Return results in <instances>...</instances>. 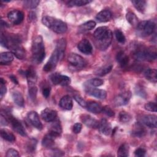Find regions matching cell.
<instances>
[{"mask_svg":"<svg viewBox=\"0 0 157 157\" xmlns=\"http://www.w3.org/2000/svg\"><path fill=\"white\" fill-rule=\"evenodd\" d=\"M94 37L96 46L101 50H106L111 44L112 34L110 29L106 26L98 28L94 32Z\"/></svg>","mask_w":157,"mask_h":157,"instance_id":"obj_1","label":"cell"},{"mask_svg":"<svg viewBox=\"0 0 157 157\" xmlns=\"http://www.w3.org/2000/svg\"><path fill=\"white\" fill-rule=\"evenodd\" d=\"M31 51L33 54L32 60L33 63L36 64L42 63L45 56V46L42 36H37L33 39Z\"/></svg>","mask_w":157,"mask_h":157,"instance_id":"obj_2","label":"cell"},{"mask_svg":"<svg viewBox=\"0 0 157 157\" xmlns=\"http://www.w3.org/2000/svg\"><path fill=\"white\" fill-rule=\"evenodd\" d=\"M42 22L45 26L57 34L64 33L67 29V26L66 23L52 17H44L42 18Z\"/></svg>","mask_w":157,"mask_h":157,"instance_id":"obj_3","label":"cell"},{"mask_svg":"<svg viewBox=\"0 0 157 157\" xmlns=\"http://www.w3.org/2000/svg\"><path fill=\"white\" fill-rule=\"evenodd\" d=\"M133 56L137 61H152L156 59V53L147 48L139 47L134 52Z\"/></svg>","mask_w":157,"mask_h":157,"instance_id":"obj_4","label":"cell"},{"mask_svg":"<svg viewBox=\"0 0 157 157\" xmlns=\"http://www.w3.org/2000/svg\"><path fill=\"white\" fill-rule=\"evenodd\" d=\"M155 29V23L151 20L142 21L138 23L137 30L141 36H147L151 34Z\"/></svg>","mask_w":157,"mask_h":157,"instance_id":"obj_5","label":"cell"},{"mask_svg":"<svg viewBox=\"0 0 157 157\" xmlns=\"http://www.w3.org/2000/svg\"><path fill=\"white\" fill-rule=\"evenodd\" d=\"M50 79L54 85L67 86L71 83V78L69 77L57 72L52 74L50 76Z\"/></svg>","mask_w":157,"mask_h":157,"instance_id":"obj_6","label":"cell"},{"mask_svg":"<svg viewBox=\"0 0 157 157\" xmlns=\"http://www.w3.org/2000/svg\"><path fill=\"white\" fill-rule=\"evenodd\" d=\"M67 61L71 66L77 68H82L86 65L85 59L80 55L76 53H71L68 56Z\"/></svg>","mask_w":157,"mask_h":157,"instance_id":"obj_7","label":"cell"},{"mask_svg":"<svg viewBox=\"0 0 157 157\" xmlns=\"http://www.w3.org/2000/svg\"><path fill=\"white\" fill-rule=\"evenodd\" d=\"M7 120L11 124L13 129L17 132H18L19 134H20L22 136H26V131L20 121H18L17 118H15V117H13V116L9 114L7 115Z\"/></svg>","mask_w":157,"mask_h":157,"instance_id":"obj_8","label":"cell"},{"mask_svg":"<svg viewBox=\"0 0 157 157\" xmlns=\"http://www.w3.org/2000/svg\"><path fill=\"white\" fill-rule=\"evenodd\" d=\"M85 90L88 94L95 97L98 99H104L107 96V93L105 90L92 88L86 83L85 85Z\"/></svg>","mask_w":157,"mask_h":157,"instance_id":"obj_9","label":"cell"},{"mask_svg":"<svg viewBox=\"0 0 157 157\" xmlns=\"http://www.w3.org/2000/svg\"><path fill=\"white\" fill-rule=\"evenodd\" d=\"M59 54L56 49L53 52L49 60L47 63L44 65L43 69L46 72H49L53 70L56 66L58 62L59 61Z\"/></svg>","mask_w":157,"mask_h":157,"instance_id":"obj_10","label":"cell"},{"mask_svg":"<svg viewBox=\"0 0 157 157\" xmlns=\"http://www.w3.org/2000/svg\"><path fill=\"white\" fill-rule=\"evenodd\" d=\"M8 19L14 25H18L22 22L24 18V13L18 10H13L7 14Z\"/></svg>","mask_w":157,"mask_h":157,"instance_id":"obj_11","label":"cell"},{"mask_svg":"<svg viewBox=\"0 0 157 157\" xmlns=\"http://www.w3.org/2000/svg\"><path fill=\"white\" fill-rule=\"evenodd\" d=\"M131 97V93L129 91H126L118 94L114 99V104L117 106H122L127 104Z\"/></svg>","mask_w":157,"mask_h":157,"instance_id":"obj_12","label":"cell"},{"mask_svg":"<svg viewBox=\"0 0 157 157\" xmlns=\"http://www.w3.org/2000/svg\"><path fill=\"white\" fill-rule=\"evenodd\" d=\"M11 52L18 59H23L26 56V52L24 48L21 45V44H13L9 45V48Z\"/></svg>","mask_w":157,"mask_h":157,"instance_id":"obj_13","label":"cell"},{"mask_svg":"<svg viewBox=\"0 0 157 157\" xmlns=\"http://www.w3.org/2000/svg\"><path fill=\"white\" fill-rule=\"evenodd\" d=\"M27 118L29 122L36 129L41 130L42 129V124L39 119V115L35 111H31L27 114Z\"/></svg>","mask_w":157,"mask_h":157,"instance_id":"obj_14","label":"cell"},{"mask_svg":"<svg viewBox=\"0 0 157 157\" xmlns=\"http://www.w3.org/2000/svg\"><path fill=\"white\" fill-rule=\"evenodd\" d=\"M57 112L56 110L50 109L45 108L41 112V117L47 122H52L56 118Z\"/></svg>","mask_w":157,"mask_h":157,"instance_id":"obj_15","label":"cell"},{"mask_svg":"<svg viewBox=\"0 0 157 157\" xmlns=\"http://www.w3.org/2000/svg\"><path fill=\"white\" fill-rule=\"evenodd\" d=\"M77 48L82 53L85 55L91 54L93 50V47L91 43L86 39H83L81 40L77 45Z\"/></svg>","mask_w":157,"mask_h":157,"instance_id":"obj_16","label":"cell"},{"mask_svg":"<svg viewBox=\"0 0 157 157\" xmlns=\"http://www.w3.org/2000/svg\"><path fill=\"white\" fill-rule=\"evenodd\" d=\"M140 121L142 124L151 128H156L157 125L156 116L155 115H145L142 117Z\"/></svg>","mask_w":157,"mask_h":157,"instance_id":"obj_17","label":"cell"},{"mask_svg":"<svg viewBox=\"0 0 157 157\" xmlns=\"http://www.w3.org/2000/svg\"><path fill=\"white\" fill-rule=\"evenodd\" d=\"M82 121L88 127L91 128H98L99 126V123L98 120L93 118L90 115L84 114L81 116Z\"/></svg>","mask_w":157,"mask_h":157,"instance_id":"obj_18","label":"cell"},{"mask_svg":"<svg viewBox=\"0 0 157 157\" xmlns=\"http://www.w3.org/2000/svg\"><path fill=\"white\" fill-rule=\"evenodd\" d=\"M100 132L104 135L109 136L112 131V127L109 122L106 119H102L99 123L98 126Z\"/></svg>","mask_w":157,"mask_h":157,"instance_id":"obj_19","label":"cell"},{"mask_svg":"<svg viewBox=\"0 0 157 157\" xmlns=\"http://www.w3.org/2000/svg\"><path fill=\"white\" fill-rule=\"evenodd\" d=\"M131 133L134 137H142L146 134V129L143 126L142 123L137 122L134 124Z\"/></svg>","mask_w":157,"mask_h":157,"instance_id":"obj_20","label":"cell"},{"mask_svg":"<svg viewBox=\"0 0 157 157\" xmlns=\"http://www.w3.org/2000/svg\"><path fill=\"white\" fill-rule=\"evenodd\" d=\"M53 123L51 124L49 132L55 135L56 137H59L62 132V128L60 121L58 119H55L52 121Z\"/></svg>","mask_w":157,"mask_h":157,"instance_id":"obj_21","label":"cell"},{"mask_svg":"<svg viewBox=\"0 0 157 157\" xmlns=\"http://www.w3.org/2000/svg\"><path fill=\"white\" fill-rule=\"evenodd\" d=\"M59 104L62 109L67 110H71L73 107V102H72V98L68 95H66L62 97L59 101Z\"/></svg>","mask_w":157,"mask_h":157,"instance_id":"obj_22","label":"cell"},{"mask_svg":"<svg viewBox=\"0 0 157 157\" xmlns=\"http://www.w3.org/2000/svg\"><path fill=\"white\" fill-rule=\"evenodd\" d=\"M112 12L109 10H102L96 16V19L99 22H107L112 18Z\"/></svg>","mask_w":157,"mask_h":157,"instance_id":"obj_23","label":"cell"},{"mask_svg":"<svg viewBox=\"0 0 157 157\" xmlns=\"http://www.w3.org/2000/svg\"><path fill=\"white\" fill-rule=\"evenodd\" d=\"M55 135L49 132L42 139V145L45 148L52 147L55 144V139L56 138Z\"/></svg>","mask_w":157,"mask_h":157,"instance_id":"obj_24","label":"cell"},{"mask_svg":"<svg viewBox=\"0 0 157 157\" xmlns=\"http://www.w3.org/2000/svg\"><path fill=\"white\" fill-rule=\"evenodd\" d=\"M25 76L27 78L28 85H35L37 81V74L33 67H29L25 72Z\"/></svg>","mask_w":157,"mask_h":157,"instance_id":"obj_25","label":"cell"},{"mask_svg":"<svg viewBox=\"0 0 157 157\" xmlns=\"http://www.w3.org/2000/svg\"><path fill=\"white\" fill-rule=\"evenodd\" d=\"M86 108H87V110L90 112L93 113H99L101 112L102 107L99 103L97 102L89 101L87 102Z\"/></svg>","mask_w":157,"mask_h":157,"instance_id":"obj_26","label":"cell"},{"mask_svg":"<svg viewBox=\"0 0 157 157\" xmlns=\"http://www.w3.org/2000/svg\"><path fill=\"white\" fill-rule=\"evenodd\" d=\"M66 47V41L65 39H61L58 40L55 49L57 50L59 54L60 60L62 59L64 57Z\"/></svg>","mask_w":157,"mask_h":157,"instance_id":"obj_27","label":"cell"},{"mask_svg":"<svg viewBox=\"0 0 157 157\" xmlns=\"http://www.w3.org/2000/svg\"><path fill=\"white\" fill-rule=\"evenodd\" d=\"M116 59L121 67L126 66L129 62L128 56L123 51H120L117 53L116 56Z\"/></svg>","mask_w":157,"mask_h":157,"instance_id":"obj_28","label":"cell"},{"mask_svg":"<svg viewBox=\"0 0 157 157\" xmlns=\"http://www.w3.org/2000/svg\"><path fill=\"white\" fill-rule=\"evenodd\" d=\"M13 59V55L12 52H2L0 56V64L5 65L10 64Z\"/></svg>","mask_w":157,"mask_h":157,"instance_id":"obj_29","label":"cell"},{"mask_svg":"<svg viewBox=\"0 0 157 157\" xmlns=\"http://www.w3.org/2000/svg\"><path fill=\"white\" fill-rule=\"evenodd\" d=\"M96 26V22L93 20H90L86 21L83 24H82L78 27V32L79 33H84L88 31H90L93 29Z\"/></svg>","mask_w":157,"mask_h":157,"instance_id":"obj_30","label":"cell"},{"mask_svg":"<svg viewBox=\"0 0 157 157\" xmlns=\"http://www.w3.org/2000/svg\"><path fill=\"white\" fill-rule=\"evenodd\" d=\"M12 98L14 102L20 107H23L25 101L21 93L18 91H14L12 93Z\"/></svg>","mask_w":157,"mask_h":157,"instance_id":"obj_31","label":"cell"},{"mask_svg":"<svg viewBox=\"0 0 157 157\" xmlns=\"http://www.w3.org/2000/svg\"><path fill=\"white\" fill-rule=\"evenodd\" d=\"M144 75L145 78L153 83H156V70L155 69H147L144 71Z\"/></svg>","mask_w":157,"mask_h":157,"instance_id":"obj_32","label":"cell"},{"mask_svg":"<svg viewBox=\"0 0 157 157\" xmlns=\"http://www.w3.org/2000/svg\"><path fill=\"white\" fill-rule=\"evenodd\" d=\"M1 136V137L9 142H13L15 140V136L9 131L5 129H1L0 131Z\"/></svg>","mask_w":157,"mask_h":157,"instance_id":"obj_33","label":"cell"},{"mask_svg":"<svg viewBox=\"0 0 157 157\" xmlns=\"http://www.w3.org/2000/svg\"><path fill=\"white\" fill-rule=\"evenodd\" d=\"M132 3L133 4L134 7L140 12H144L146 7L147 3L144 0H133L132 1Z\"/></svg>","mask_w":157,"mask_h":157,"instance_id":"obj_34","label":"cell"},{"mask_svg":"<svg viewBox=\"0 0 157 157\" xmlns=\"http://www.w3.org/2000/svg\"><path fill=\"white\" fill-rule=\"evenodd\" d=\"M129 147L127 144H123L121 145L118 149L117 155L120 157H127L129 156Z\"/></svg>","mask_w":157,"mask_h":157,"instance_id":"obj_35","label":"cell"},{"mask_svg":"<svg viewBox=\"0 0 157 157\" xmlns=\"http://www.w3.org/2000/svg\"><path fill=\"white\" fill-rule=\"evenodd\" d=\"M112 67H113V66L112 64L102 66V67L98 69L95 71V74L97 75H99V76H104V75L109 74L111 71Z\"/></svg>","mask_w":157,"mask_h":157,"instance_id":"obj_36","label":"cell"},{"mask_svg":"<svg viewBox=\"0 0 157 157\" xmlns=\"http://www.w3.org/2000/svg\"><path fill=\"white\" fill-rule=\"evenodd\" d=\"M126 18L127 21L132 26H136L138 24V18L136 15V14L131 11L127 12L126 15Z\"/></svg>","mask_w":157,"mask_h":157,"instance_id":"obj_37","label":"cell"},{"mask_svg":"<svg viewBox=\"0 0 157 157\" xmlns=\"http://www.w3.org/2000/svg\"><path fill=\"white\" fill-rule=\"evenodd\" d=\"M91 1L88 0H72L69 1L67 3L68 7H74V6H82L91 2Z\"/></svg>","mask_w":157,"mask_h":157,"instance_id":"obj_38","label":"cell"},{"mask_svg":"<svg viewBox=\"0 0 157 157\" xmlns=\"http://www.w3.org/2000/svg\"><path fill=\"white\" fill-rule=\"evenodd\" d=\"M91 86H99L104 84V81L102 79L94 78H91L87 81V83H86Z\"/></svg>","mask_w":157,"mask_h":157,"instance_id":"obj_39","label":"cell"},{"mask_svg":"<svg viewBox=\"0 0 157 157\" xmlns=\"http://www.w3.org/2000/svg\"><path fill=\"white\" fill-rule=\"evenodd\" d=\"M29 96L30 99L32 101H35L37 96V88L36 86V85H29Z\"/></svg>","mask_w":157,"mask_h":157,"instance_id":"obj_40","label":"cell"},{"mask_svg":"<svg viewBox=\"0 0 157 157\" xmlns=\"http://www.w3.org/2000/svg\"><path fill=\"white\" fill-rule=\"evenodd\" d=\"M36 145L37 140L35 139H31L26 145V148L28 153H33L36 148Z\"/></svg>","mask_w":157,"mask_h":157,"instance_id":"obj_41","label":"cell"},{"mask_svg":"<svg viewBox=\"0 0 157 157\" xmlns=\"http://www.w3.org/2000/svg\"><path fill=\"white\" fill-rule=\"evenodd\" d=\"M119 119L121 123H128L131 120V116L126 112H121L119 114Z\"/></svg>","mask_w":157,"mask_h":157,"instance_id":"obj_42","label":"cell"},{"mask_svg":"<svg viewBox=\"0 0 157 157\" xmlns=\"http://www.w3.org/2000/svg\"><path fill=\"white\" fill-rule=\"evenodd\" d=\"M40 1L38 0H28V1H25L23 4L24 6L28 9H34L36 7Z\"/></svg>","mask_w":157,"mask_h":157,"instance_id":"obj_43","label":"cell"},{"mask_svg":"<svg viewBox=\"0 0 157 157\" xmlns=\"http://www.w3.org/2000/svg\"><path fill=\"white\" fill-rule=\"evenodd\" d=\"M115 35L117 41L121 44H124L126 41V38L123 33V32L120 29H116L115 31Z\"/></svg>","mask_w":157,"mask_h":157,"instance_id":"obj_44","label":"cell"},{"mask_svg":"<svg viewBox=\"0 0 157 157\" xmlns=\"http://www.w3.org/2000/svg\"><path fill=\"white\" fill-rule=\"evenodd\" d=\"M145 109L148 111L156 112L157 110V105L155 102H148L145 104Z\"/></svg>","mask_w":157,"mask_h":157,"instance_id":"obj_45","label":"cell"},{"mask_svg":"<svg viewBox=\"0 0 157 157\" xmlns=\"http://www.w3.org/2000/svg\"><path fill=\"white\" fill-rule=\"evenodd\" d=\"M0 83H1L0 94H1V98L2 99L7 92V88H6V81L3 79V78H1Z\"/></svg>","mask_w":157,"mask_h":157,"instance_id":"obj_46","label":"cell"},{"mask_svg":"<svg viewBox=\"0 0 157 157\" xmlns=\"http://www.w3.org/2000/svg\"><path fill=\"white\" fill-rule=\"evenodd\" d=\"M74 98L80 105H81L83 107H86L87 102H86V101L82 97H81L80 95L75 94L74 96Z\"/></svg>","mask_w":157,"mask_h":157,"instance_id":"obj_47","label":"cell"},{"mask_svg":"<svg viewBox=\"0 0 157 157\" xmlns=\"http://www.w3.org/2000/svg\"><path fill=\"white\" fill-rule=\"evenodd\" d=\"M101 112H102L103 113H104L107 116L110 117H113L115 115V113H114L113 110L110 107H109L107 105L102 107Z\"/></svg>","mask_w":157,"mask_h":157,"instance_id":"obj_48","label":"cell"},{"mask_svg":"<svg viewBox=\"0 0 157 157\" xmlns=\"http://www.w3.org/2000/svg\"><path fill=\"white\" fill-rule=\"evenodd\" d=\"M135 91L137 95H139L144 98H145L147 97V93H146L145 90L141 86H137L135 89Z\"/></svg>","mask_w":157,"mask_h":157,"instance_id":"obj_49","label":"cell"},{"mask_svg":"<svg viewBox=\"0 0 157 157\" xmlns=\"http://www.w3.org/2000/svg\"><path fill=\"white\" fill-rule=\"evenodd\" d=\"M20 155L18 151L13 148L9 149L6 153L7 157H18Z\"/></svg>","mask_w":157,"mask_h":157,"instance_id":"obj_50","label":"cell"},{"mask_svg":"<svg viewBox=\"0 0 157 157\" xmlns=\"http://www.w3.org/2000/svg\"><path fill=\"white\" fill-rule=\"evenodd\" d=\"M146 153V150L144 148H138L134 151V155L136 156L142 157L144 156Z\"/></svg>","mask_w":157,"mask_h":157,"instance_id":"obj_51","label":"cell"},{"mask_svg":"<svg viewBox=\"0 0 157 157\" xmlns=\"http://www.w3.org/2000/svg\"><path fill=\"white\" fill-rule=\"evenodd\" d=\"M82 125L81 123H76L74 124L72 127V131L75 134H78L82 130Z\"/></svg>","mask_w":157,"mask_h":157,"instance_id":"obj_52","label":"cell"},{"mask_svg":"<svg viewBox=\"0 0 157 157\" xmlns=\"http://www.w3.org/2000/svg\"><path fill=\"white\" fill-rule=\"evenodd\" d=\"M50 91H51V88L49 86H44V87H42V94L43 96L45 98H47L50 93Z\"/></svg>","mask_w":157,"mask_h":157,"instance_id":"obj_53","label":"cell"},{"mask_svg":"<svg viewBox=\"0 0 157 157\" xmlns=\"http://www.w3.org/2000/svg\"><path fill=\"white\" fill-rule=\"evenodd\" d=\"M52 153H53L52 156H63L64 155V153L62 151L58 149L53 150Z\"/></svg>","mask_w":157,"mask_h":157,"instance_id":"obj_54","label":"cell"},{"mask_svg":"<svg viewBox=\"0 0 157 157\" xmlns=\"http://www.w3.org/2000/svg\"><path fill=\"white\" fill-rule=\"evenodd\" d=\"M8 120H7L2 114L1 115V125H7L8 124Z\"/></svg>","mask_w":157,"mask_h":157,"instance_id":"obj_55","label":"cell"},{"mask_svg":"<svg viewBox=\"0 0 157 157\" xmlns=\"http://www.w3.org/2000/svg\"><path fill=\"white\" fill-rule=\"evenodd\" d=\"M10 78L11 79V80L14 83H15V84H18V80H17V78L14 76V75H11L10 76Z\"/></svg>","mask_w":157,"mask_h":157,"instance_id":"obj_56","label":"cell"},{"mask_svg":"<svg viewBox=\"0 0 157 157\" xmlns=\"http://www.w3.org/2000/svg\"><path fill=\"white\" fill-rule=\"evenodd\" d=\"M29 17L30 20H34L36 17V13L34 12H30V13L29 14Z\"/></svg>","mask_w":157,"mask_h":157,"instance_id":"obj_57","label":"cell"}]
</instances>
